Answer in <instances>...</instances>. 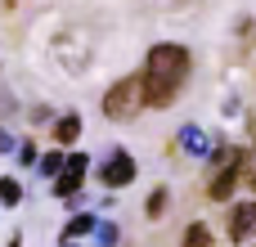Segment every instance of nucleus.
Wrapping results in <instances>:
<instances>
[{
	"mask_svg": "<svg viewBox=\"0 0 256 247\" xmlns=\"http://www.w3.org/2000/svg\"><path fill=\"white\" fill-rule=\"evenodd\" d=\"M63 247H76V243H63Z\"/></svg>",
	"mask_w": 256,
	"mask_h": 247,
	"instance_id": "6ab92c4d",
	"label": "nucleus"
},
{
	"mask_svg": "<svg viewBox=\"0 0 256 247\" xmlns=\"http://www.w3.org/2000/svg\"><path fill=\"white\" fill-rule=\"evenodd\" d=\"M212 238H216V234H212V230H207L202 220H194V225L184 230V238H180V247H212Z\"/></svg>",
	"mask_w": 256,
	"mask_h": 247,
	"instance_id": "1a4fd4ad",
	"label": "nucleus"
},
{
	"mask_svg": "<svg viewBox=\"0 0 256 247\" xmlns=\"http://www.w3.org/2000/svg\"><path fill=\"white\" fill-rule=\"evenodd\" d=\"M166 198H171L166 189H153V198H148V216H153V220H158V216L166 212Z\"/></svg>",
	"mask_w": 256,
	"mask_h": 247,
	"instance_id": "4468645a",
	"label": "nucleus"
},
{
	"mask_svg": "<svg viewBox=\"0 0 256 247\" xmlns=\"http://www.w3.org/2000/svg\"><path fill=\"white\" fill-rule=\"evenodd\" d=\"M256 234V202H243L230 212V243H248Z\"/></svg>",
	"mask_w": 256,
	"mask_h": 247,
	"instance_id": "39448f33",
	"label": "nucleus"
},
{
	"mask_svg": "<svg viewBox=\"0 0 256 247\" xmlns=\"http://www.w3.org/2000/svg\"><path fill=\"white\" fill-rule=\"evenodd\" d=\"M180 148L189 158H212V140H207L202 126H180Z\"/></svg>",
	"mask_w": 256,
	"mask_h": 247,
	"instance_id": "0eeeda50",
	"label": "nucleus"
},
{
	"mask_svg": "<svg viewBox=\"0 0 256 247\" xmlns=\"http://www.w3.org/2000/svg\"><path fill=\"white\" fill-rule=\"evenodd\" d=\"M99 180H104V189H126V184H135V158H130L126 148H112V153L99 162Z\"/></svg>",
	"mask_w": 256,
	"mask_h": 247,
	"instance_id": "7ed1b4c3",
	"label": "nucleus"
},
{
	"mask_svg": "<svg viewBox=\"0 0 256 247\" xmlns=\"http://www.w3.org/2000/svg\"><path fill=\"white\" fill-rule=\"evenodd\" d=\"M189 68H194V63H189V50H184V45H176V40L153 45L148 58H144V72H140L148 108H171L176 94H180L184 81H189Z\"/></svg>",
	"mask_w": 256,
	"mask_h": 247,
	"instance_id": "f257e3e1",
	"label": "nucleus"
},
{
	"mask_svg": "<svg viewBox=\"0 0 256 247\" xmlns=\"http://www.w3.org/2000/svg\"><path fill=\"white\" fill-rule=\"evenodd\" d=\"M252 194H256V176H252Z\"/></svg>",
	"mask_w": 256,
	"mask_h": 247,
	"instance_id": "a211bd4d",
	"label": "nucleus"
},
{
	"mask_svg": "<svg viewBox=\"0 0 256 247\" xmlns=\"http://www.w3.org/2000/svg\"><path fill=\"white\" fill-rule=\"evenodd\" d=\"M117 234H122L117 225H94V238H99V247H117V243H122Z\"/></svg>",
	"mask_w": 256,
	"mask_h": 247,
	"instance_id": "ddd939ff",
	"label": "nucleus"
},
{
	"mask_svg": "<svg viewBox=\"0 0 256 247\" xmlns=\"http://www.w3.org/2000/svg\"><path fill=\"white\" fill-rule=\"evenodd\" d=\"M238 180H243V166H220L216 180L207 184V198H212V202H225V198L238 189Z\"/></svg>",
	"mask_w": 256,
	"mask_h": 247,
	"instance_id": "423d86ee",
	"label": "nucleus"
},
{
	"mask_svg": "<svg viewBox=\"0 0 256 247\" xmlns=\"http://www.w3.org/2000/svg\"><path fill=\"white\" fill-rule=\"evenodd\" d=\"M22 202V184L14 176H0V207H18Z\"/></svg>",
	"mask_w": 256,
	"mask_h": 247,
	"instance_id": "9d476101",
	"label": "nucleus"
},
{
	"mask_svg": "<svg viewBox=\"0 0 256 247\" xmlns=\"http://www.w3.org/2000/svg\"><path fill=\"white\" fill-rule=\"evenodd\" d=\"M252 153H256V122H252Z\"/></svg>",
	"mask_w": 256,
	"mask_h": 247,
	"instance_id": "f3484780",
	"label": "nucleus"
},
{
	"mask_svg": "<svg viewBox=\"0 0 256 247\" xmlns=\"http://www.w3.org/2000/svg\"><path fill=\"white\" fill-rule=\"evenodd\" d=\"M104 117L108 122H135L144 108H148V99H144V81L140 76H122L108 94H104Z\"/></svg>",
	"mask_w": 256,
	"mask_h": 247,
	"instance_id": "f03ea898",
	"label": "nucleus"
},
{
	"mask_svg": "<svg viewBox=\"0 0 256 247\" xmlns=\"http://www.w3.org/2000/svg\"><path fill=\"white\" fill-rule=\"evenodd\" d=\"M63 166H68V158H63V153H58V148H54V153H45V158H40V162H36V171H40V176H58V171H63Z\"/></svg>",
	"mask_w": 256,
	"mask_h": 247,
	"instance_id": "f8f14e48",
	"label": "nucleus"
},
{
	"mask_svg": "<svg viewBox=\"0 0 256 247\" xmlns=\"http://www.w3.org/2000/svg\"><path fill=\"white\" fill-rule=\"evenodd\" d=\"M86 171H90V158H86V153H72V158H68V166L54 176V198L72 202V198H76V189H81V180H86Z\"/></svg>",
	"mask_w": 256,
	"mask_h": 247,
	"instance_id": "20e7f679",
	"label": "nucleus"
},
{
	"mask_svg": "<svg viewBox=\"0 0 256 247\" xmlns=\"http://www.w3.org/2000/svg\"><path fill=\"white\" fill-rule=\"evenodd\" d=\"M4 148H14V140H9V130H0V153H4Z\"/></svg>",
	"mask_w": 256,
	"mask_h": 247,
	"instance_id": "dca6fc26",
	"label": "nucleus"
},
{
	"mask_svg": "<svg viewBox=\"0 0 256 247\" xmlns=\"http://www.w3.org/2000/svg\"><path fill=\"white\" fill-rule=\"evenodd\" d=\"M94 225H99V220H94V216H72V220H68V225H63V238H68V243H72V238H81V234H90V230H94Z\"/></svg>",
	"mask_w": 256,
	"mask_h": 247,
	"instance_id": "9b49d317",
	"label": "nucleus"
},
{
	"mask_svg": "<svg viewBox=\"0 0 256 247\" xmlns=\"http://www.w3.org/2000/svg\"><path fill=\"white\" fill-rule=\"evenodd\" d=\"M76 135H81V117H76V112H63V117L54 122V144L68 148V144H76Z\"/></svg>",
	"mask_w": 256,
	"mask_h": 247,
	"instance_id": "6e6552de",
	"label": "nucleus"
},
{
	"mask_svg": "<svg viewBox=\"0 0 256 247\" xmlns=\"http://www.w3.org/2000/svg\"><path fill=\"white\" fill-rule=\"evenodd\" d=\"M18 158H22V166H36V162H40V158H36V144H32V140H22V144H18Z\"/></svg>",
	"mask_w": 256,
	"mask_h": 247,
	"instance_id": "2eb2a0df",
	"label": "nucleus"
}]
</instances>
